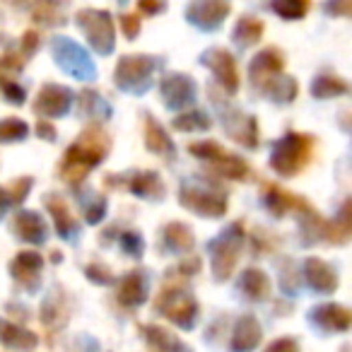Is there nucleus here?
I'll return each instance as SVG.
<instances>
[{
  "label": "nucleus",
  "instance_id": "nucleus-1",
  "mask_svg": "<svg viewBox=\"0 0 352 352\" xmlns=\"http://www.w3.org/2000/svg\"><path fill=\"white\" fill-rule=\"evenodd\" d=\"M107 152L109 135L102 131V126H87L60 160V176L70 184L82 182L85 176L92 171V166L107 157Z\"/></svg>",
  "mask_w": 352,
  "mask_h": 352
},
{
  "label": "nucleus",
  "instance_id": "nucleus-2",
  "mask_svg": "<svg viewBox=\"0 0 352 352\" xmlns=\"http://www.w3.org/2000/svg\"><path fill=\"white\" fill-rule=\"evenodd\" d=\"M314 150V140L309 135H302V133H289L287 138L275 145L273 157H270V164L278 174L283 176H294L307 166L309 157H311Z\"/></svg>",
  "mask_w": 352,
  "mask_h": 352
},
{
  "label": "nucleus",
  "instance_id": "nucleus-3",
  "mask_svg": "<svg viewBox=\"0 0 352 352\" xmlns=\"http://www.w3.org/2000/svg\"><path fill=\"white\" fill-rule=\"evenodd\" d=\"M157 311L164 314L169 321L179 323L182 328H191L193 321H196L198 307L186 289L171 287V289H164L162 297L157 299Z\"/></svg>",
  "mask_w": 352,
  "mask_h": 352
},
{
  "label": "nucleus",
  "instance_id": "nucleus-4",
  "mask_svg": "<svg viewBox=\"0 0 352 352\" xmlns=\"http://www.w3.org/2000/svg\"><path fill=\"white\" fill-rule=\"evenodd\" d=\"M191 155H198V157H203V160H208L217 169V174L227 176V179H244V176L249 174V166H246L244 160L230 155V152L222 150V147L215 145L212 140L191 145Z\"/></svg>",
  "mask_w": 352,
  "mask_h": 352
},
{
  "label": "nucleus",
  "instance_id": "nucleus-5",
  "mask_svg": "<svg viewBox=\"0 0 352 352\" xmlns=\"http://www.w3.org/2000/svg\"><path fill=\"white\" fill-rule=\"evenodd\" d=\"M78 25H80V30L87 34L89 44L97 51L109 54V51L113 49V27H111V20H109V12L85 10L78 15Z\"/></svg>",
  "mask_w": 352,
  "mask_h": 352
},
{
  "label": "nucleus",
  "instance_id": "nucleus-6",
  "mask_svg": "<svg viewBox=\"0 0 352 352\" xmlns=\"http://www.w3.org/2000/svg\"><path fill=\"white\" fill-rule=\"evenodd\" d=\"M152 63L155 60L145 58V56H126L116 68V82L123 89H145L152 73Z\"/></svg>",
  "mask_w": 352,
  "mask_h": 352
},
{
  "label": "nucleus",
  "instance_id": "nucleus-7",
  "mask_svg": "<svg viewBox=\"0 0 352 352\" xmlns=\"http://www.w3.org/2000/svg\"><path fill=\"white\" fill-rule=\"evenodd\" d=\"M241 236L236 230L227 232L217 244H212V268H215L217 280H227L236 265V256H239Z\"/></svg>",
  "mask_w": 352,
  "mask_h": 352
},
{
  "label": "nucleus",
  "instance_id": "nucleus-8",
  "mask_svg": "<svg viewBox=\"0 0 352 352\" xmlns=\"http://www.w3.org/2000/svg\"><path fill=\"white\" fill-rule=\"evenodd\" d=\"M182 203L188 210L198 212L203 217H220L227 210V203L222 196H217L215 191H203L198 186H184L182 191Z\"/></svg>",
  "mask_w": 352,
  "mask_h": 352
},
{
  "label": "nucleus",
  "instance_id": "nucleus-9",
  "mask_svg": "<svg viewBox=\"0 0 352 352\" xmlns=\"http://www.w3.org/2000/svg\"><path fill=\"white\" fill-rule=\"evenodd\" d=\"M203 63H206L208 68H212V73L217 75V80L222 82V87H225L230 94L239 89V73H236V63L227 51H222V49L208 51V54L203 56Z\"/></svg>",
  "mask_w": 352,
  "mask_h": 352
},
{
  "label": "nucleus",
  "instance_id": "nucleus-10",
  "mask_svg": "<svg viewBox=\"0 0 352 352\" xmlns=\"http://www.w3.org/2000/svg\"><path fill=\"white\" fill-rule=\"evenodd\" d=\"M56 58L75 78H92V63L85 56V51L78 49L73 41H56Z\"/></svg>",
  "mask_w": 352,
  "mask_h": 352
},
{
  "label": "nucleus",
  "instance_id": "nucleus-11",
  "mask_svg": "<svg viewBox=\"0 0 352 352\" xmlns=\"http://www.w3.org/2000/svg\"><path fill=\"white\" fill-rule=\"evenodd\" d=\"M162 97H164L166 107H186L196 97V87H193L191 78L186 75H169V78L162 82Z\"/></svg>",
  "mask_w": 352,
  "mask_h": 352
},
{
  "label": "nucleus",
  "instance_id": "nucleus-12",
  "mask_svg": "<svg viewBox=\"0 0 352 352\" xmlns=\"http://www.w3.org/2000/svg\"><path fill=\"white\" fill-rule=\"evenodd\" d=\"M227 12H230V6H227L225 0H196L191 6V10H188V17L196 25L212 30V27L225 20Z\"/></svg>",
  "mask_w": 352,
  "mask_h": 352
},
{
  "label": "nucleus",
  "instance_id": "nucleus-13",
  "mask_svg": "<svg viewBox=\"0 0 352 352\" xmlns=\"http://www.w3.org/2000/svg\"><path fill=\"white\" fill-rule=\"evenodd\" d=\"M70 104V92L58 85H46L44 89L36 97V113H44V116H63L68 111Z\"/></svg>",
  "mask_w": 352,
  "mask_h": 352
},
{
  "label": "nucleus",
  "instance_id": "nucleus-14",
  "mask_svg": "<svg viewBox=\"0 0 352 352\" xmlns=\"http://www.w3.org/2000/svg\"><path fill=\"white\" fill-rule=\"evenodd\" d=\"M280 70H283V54L275 49H268L256 56V60L251 63V78H254V82H258L261 87H263V85H268L270 78H275Z\"/></svg>",
  "mask_w": 352,
  "mask_h": 352
},
{
  "label": "nucleus",
  "instance_id": "nucleus-15",
  "mask_svg": "<svg viewBox=\"0 0 352 352\" xmlns=\"http://www.w3.org/2000/svg\"><path fill=\"white\" fill-rule=\"evenodd\" d=\"M12 232L30 244H39V241L46 239V225L36 212H20L12 222Z\"/></svg>",
  "mask_w": 352,
  "mask_h": 352
},
{
  "label": "nucleus",
  "instance_id": "nucleus-16",
  "mask_svg": "<svg viewBox=\"0 0 352 352\" xmlns=\"http://www.w3.org/2000/svg\"><path fill=\"white\" fill-rule=\"evenodd\" d=\"M311 318L328 331H345L350 326V311L338 307V304H323V307L314 309Z\"/></svg>",
  "mask_w": 352,
  "mask_h": 352
},
{
  "label": "nucleus",
  "instance_id": "nucleus-17",
  "mask_svg": "<svg viewBox=\"0 0 352 352\" xmlns=\"http://www.w3.org/2000/svg\"><path fill=\"white\" fill-rule=\"evenodd\" d=\"M307 278L309 285L318 292H333L338 285L336 273L328 263H323L321 258H309L307 261Z\"/></svg>",
  "mask_w": 352,
  "mask_h": 352
},
{
  "label": "nucleus",
  "instance_id": "nucleus-18",
  "mask_svg": "<svg viewBox=\"0 0 352 352\" xmlns=\"http://www.w3.org/2000/svg\"><path fill=\"white\" fill-rule=\"evenodd\" d=\"M261 340V328L258 323L254 321L251 316H244L236 321L234 328V340H232V347L236 352H251Z\"/></svg>",
  "mask_w": 352,
  "mask_h": 352
},
{
  "label": "nucleus",
  "instance_id": "nucleus-19",
  "mask_svg": "<svg viewBox=\"0 0 352 352\" xmlns=\"http://www.w3.org/2000/svg\"><path fill=\"white\" fill-rule=\"evenodd\" d=\"M145 292H147L145 278H142L140 273H131L123 278L121 287H118V299H121L126 307H135V304L145 302Z\"/></svg>",
  "mask_w": 352,
  "mask_h": 352
},
{
  "label": "nucleus",
  "instance_id": "nucleus-20",
  "mask_svg": "<svg viewBox=\"0 0 352 352\" xmlns=\"http://www.w3.org/2000/svg\"><path fill=\"white\" fill-rule=\"evenodd\" d=\"M41 265H44L41 256H36V254H20L15 258V263H12V275H15L20 283H30V287H34V285H36V275H39Z\"/></svg>",
  "mask_w": 352,
  "mask_h": 352
},
{
  "label": "nucleus",
  "instance_id": "nucleus-21",
  "mask_svg": "<svg viewBox=\"0 0 352 352\" xmlns=\"http://www.w3.org/2000/svg\"><path fill=\"white\" fill-rule=\"evenodd\" d=\"M0 342H6L8 347H15V350H32L36 345V336L25 331V328L0 321Z\"/></svg>",
  "mask_w": 352,
  "mask_h": 352
},
{
  "label": "nucleus",
  "instance_id": "nucleus-22",
  "mask_svg": "<svg viewBox=\"0 0 352 352\" xmlns=\"http://www.w3.org/2000/svg\"><path fill=\"white\" fill-rule=\"evenodd\" d=\"M131 191L135 193V196H142V198H162L164 196L162 179L155 174V171H142V174L133 176Z\"/></svg>",
  "mask_w": 352,
  "mask_h": 352
},
{
  "label": "nucleus",
  "instance_id": "nucleus-23",
  "mask_svg": "<svg viewBox=\"0 0 352 352\" xmlns=\"http://www.w3.org/2000/svg\"><path fill=\"white\" fill-rule=\"evenodd\" d=\"M268 203H270V210L278 212V215H283L287 210H309L302 203V198L292 196V193H285L283 188H275V186L268 188Z\"/></svg>",
  "mask_w": 352,
  "mask_h": 352
},
{
  "label": "nucleus",
  "instance_id": "nucleus-24",
  "mask_svg": "<svg viewBox=\"0 0 352 352\" xmlns=\"http://www.w3.org/2000/svg\"><path fill=\"white\" fill-rule=\"evenodd\" d=\"M49 210H51V215L56 217V227H58V234L60 236H70L75 232V220H73V215H70V210H68V206H65L60 198H56V196H51L49 198Z\"/></svg>",
  "mask_w": 352,
  "mask_h": 352
},
{
  "label": "nucleus",
  "instance_id": "nucleus-25",
  "mask_svg": "<svg viewBox=\"0 0 352 352\" xmlns=\"http://www.w3.org/2000/svg\"><path fill=\"white\" fill-rule=\"evenodd\" d=\"M241 289H244L251 299H265L270 292V285H268V278H265L261 270H246L244 278H241Z\"/></svg>",
  "mask_w": 352,
  "mask_h": 352
},
{
  "label": "nucleus",
  "instance_id": "nucleus-26",
  "mask_svg": "<svg viewBox=\"0 0 352 352\" xmlns=\"http://www.w3.org/2000/svg\"><path fill=\"white\" fill-rule=\"evenodd\" d=\"M164 239H166V244H169V249H174V251L193 249L191 230H188L186 225H179V222H174V225L166 227V230H164Z\"/></svg>",
  "mask_w": 352,
  "mask_h": 352
},
{
  "label": "nucleus",
  "instance_id": "nucleus-27",
  "mask_svg": "<svg viewBox=\"0 0 352 352\" xmlns=\"http://www.w3.org/2000/svg\"><path fill=\"white\" fill-rule=\"evenodd\" d=\"M145 121H147L145 123V142H147V147H150L152 152H160V155L171 152V140L166 138V133L162 131V128L157 126L150 116H147Z\"/></svg>",
  "mask_w": 352,
  "mask_h": 352
},
{
  "label": "nucleus",
  "instance_id": "nucleus-28",
  "mask_svg": "<svg viewBox=\"0 0 352 352\" xmlns=\"http://www.w3.org/2000/svg\"><path fill=\"white\" fill-rule=\"evenodd\" d=\"M261 34H263V22L254 20V17H241L234 30V39L244 46L256 44V41L261 39Z\"/></svg>",
  "mask_w": 352,
  "mask_h": 352
},
{
  "label": "nucleus",
  "instance_id": "nucleus-29",
  "mask_svg": "<svg viewBox=\"0 0 352 352\" xmlns=\"http://www.w3.org/2000/svg\"><path fill=\"white\" fill-rule=\"evenodd\" d=\"M145 333H150V342L157 347L160 352H179V350H184V345L176 338H171L166 331H162V328H157V326H145L142 328Z\"/></svg>",
  "mask_w": 352,
  "mask_h": 352
},
{
  "label": "nucleus",
  "instance_id": "nucleus-30",
  "mask_svg": "<svg viewBox=\"0 0 352 352\" xmlns=\"http://www.w3.org/2000/svg\"><path fill=\"white\" fill-rule=\"evenodd\" d=\"M347 85L340 78H331V75H323L316 82L311 85V94L316 97H338V94H345Z\"/></svg>",
  "mask_w": 352,
  "mask_h": 352
},
{
  "label": "nucleus",
  "instance_id": "nucleus-31",
  "mask_svg": "<svg viewBox=\"0 0 352 352\" xmlns=\"http://www.w3.org/2000/svg\"><path fill=\"white\" fill-rule=\"evenodd\" d=\"M273 10L285 20H299L307 15L309 0H273Z\"/></svg>",
  "mask_w": 352,
  "mask_h": 352
},
{
  "label": "nucleus",
  "instance_id": "nucleus-32",
  "mask_svg": "<svg viewBox=\"0 0 352 352\" xmlns=\"http://www.w3.org/2000/svg\"><path fill=\"white\" fill-rule=\"evenodd\" d=\"M27 135L25 121H17V118H8V121H0V142H10V140H22Z\"/></svg>",
  "mask_w": 352,
  "mask_h": 352
},
{
  "label": "nucleus",
  "instance_id": "nucleus-33",
  "mask_svg": "<svg viewBox=\"0 0 352 352\" xmlns=\"http://www.w3.org/2000/svg\"><path fill=\"white\" fill-rule=\"evenodd\" d=\"M174 126L179 128V131H206V128H210V121H208L203 113L193 111V113H186V116H179L174 121Z\"/></svg>",
  "mask_w": 352,
  "mask_h": 352
},
{
  "label": "nucleus",
  "instance_id": "nucleus-34",
  "mask_svg": "<svg viewBox=\"0 0 352 352\" xmlns=\"http://www.w3.org/2000/svg\"><path fill=\"white\" fill-rule=\"evenodd\" d=\"M30 188H32V179H17L15 182V186L10 188V201L12 203H20L22 198L27 196V193H30Z\"/></svg>",
  "mask_w": 352,
  "mask_h": 352
},
{
  "label": "nucleus",
  "instance_id": "nucleus-35",
  "mask_svg": "<svg viewBox=\"0 0 352 352\" xmlns=\"http://www.w3.org/2000/svg\"><path fill=\"white\" fill-rule=\"evenodd\" d=\"M121 27H123V32H126L128 39H135V34L140 32V17H135V15H123L121 17Z\"/></svg>",
  "mask_w": 352,
  "mask_h": 352
},
{
  "label": "nucleus",
  "instance_id": "nucleus-36",
  "mask_svg": "<svg viewBox=\"0 0 352 352\" xmlns=\"http://www.w3.org/2000/svg\"><path fill=\"white\" fill-rule=\"evenodd\" d=\"M164 0H138V8H140V12H145V15H155V12L164 10Z\"/></svg>",
  "mask_w": 352,
  "mask_h": 352
},
{
  "label": "nucleus",
  "instance_id": "nucleus-37",
  "mask_svg": "<svg viewBox=\"0 0 352 352\" xmlns=\"http://www.w3.org/2000/svg\"><path fill=\"white\" fill-rule=\"evenodd\" d=\"M265 352H299V350H297V342L294 340H289V338H280V340H275Z\"/></svg>",
  "mask_w": 352,
  "mask_h": 352
},
{
  "label": "nucleus",
  "instance_id": "nucleus-38",
  "mask_svg": "<svg viewBox=\"0 0 352 352\" xmlns=\"http://www.w3.org/2000/svg\"><path fill=\"white\" fill-rule=\"evenodd\" d=\"M87 275L94 280V283H111V275H109V270L107 268H102V270H97L92 265V268L87 270Z\"/></svg>",
  "mask_w": 352,
  "mask_h": 352
},
{
  "label": "nucleus",
  "instance_id": "nucleus-39",
  "mask_svg": "<svg viewBox=\"0 0 352 352\" xmlns=\"http://www.w3.org/2000/svg\"><path fill=\"white\" fill-rule=\"evenodd\" d=\"M123 246H126V249H133V254H140V251H142V241L138 239V236H133V234L123 236Z\"/></svg>",
  "mask_w": 352,
  "mask_h": 352
},
{
  "label": "nucleus",
  "instance_id": "nucleus-40",
  "mask_svg": "<svg viewBox=\"0 0 352 352\" xmlns=\"http://www.w3.org/2000/svg\"><path fill=\"white\" fill-rule=\"evenodd\" d=\"M39 135H41V138H49V140H54V138H56V131L51 128V123H44V121H41V123H39Z\"/></svg>",
  "mask_w": 352,
  "mask_h": 352
},
{
  "label": "nucleus",
  "instance_id": "nucleus-41",
  "mask_svg": "<svg viewBox=\"0 0 352 352\" xmlns=\"http://www.w3.org/2000/svg\"><path fill=\"white\" fill-rule=\"evenodd\" d=\"M10 193L6 191V188H0V215H3V212H6V208L10 206Z\"/></svg>",
  "mask_w": 352,
  "mask_h": 352
}]
</instances>
